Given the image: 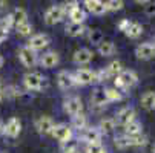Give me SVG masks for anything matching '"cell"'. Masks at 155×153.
<instances>
[{"mask_svg":"<svg viewBox=\"0 0 155 153\" xmlns=\"http://www.w3.org/2000/svg\"><path fill=\"white\" fill-rule=\"evenodd\" d=\"M115 89H130V87H134L138 81V77L134 71H127V69H123V72L115 77Z\"/></svg>","mask_w":155,"mask_h":153,"instance_id":"obj_1","label":"cell"},{"mask_svg":"<svg viewBox=\"0 0 155 153\" xmlns=\"http://www.w3.org/2000/svg\"><path fill=\"white\" fill-rule=\"evenodd\" d=\"M45 77L40 72H28L23 75V86L31 92H38L43 89V84H45Z\"/></svg>","mask_w":155,"mask_h":153,"instance_id":"obj_2","label":"cell"},{"mask_svg":"<svg viewBox=\"0 0 155 153\" xmlns=\"http://www.w3.org/2000/svg\"><path fill=\"white\" fill-rule=\"evenodd\" d=\"M64 15H66V12H64L63 5H52L45 11V23L49 26L57 25L64 18Z\"/></svg>","mask_w":155,"mask_h":153,"instance_id":"obj_3","label":"cell"},{"mask_svg":"<svg viewBox=\"0 0 155 153\" xmlns=\"http://www.w3.org/2000/svg\"><path fill=\"white\" fill-rule=\"evenodd\" d=\"M18 60L21 61L25 68H35L38 64V55L28 46H21L18 49Z\"/></svg>","mask_w":155,"mask_h":153,"instance_id":"obj_4","label":"cell"},{"mask_svg":"<svg viewBox=\"0 0 155 153\" xmlns=\"http://www.w3.org/2000/svg\"><path fill=\"white\" fill-rule=\"evenodd\" d=\"M63 109L64 112L74 116V115H78V113H83V103H81V98L80 97H68L64 101H63Z\"/></svg>","mask_w":155,"mask_h":153,"instance_id":"obj_5","label":"cell"},{"mask_svg":"<svg viewBox=\"0 0 155 153\" xmlns=\"http://www.w3.org/2000/svg\"><path fill=\"white\" fill-rule=\"evenodd\" d=\"M51 135H52L57 141H60V142H66V141L72 139V129H71L68 124H63V123H60V124H54Z\"/></svg>","mask_w":155,"mask_h":153,"instance_id":"obj_6","label":"cell"},{"mask_svg":"<svg viewBox=\"0 0 155 153\" xmlns=\"http://www.w3.org/2000/svg\"><path fill=\"white\" fill-rule=\"evenodd\" d=\"M74 80L77 84H92L95 83V71H91L87 68H78L75 72H74Z\"/></svg>","mask_w":155,"mask_h":153,"instance_id":"obj_7","label":"cell"},{"mask_svg":"<svg viewBox=\"0 0 155 153\" xmlns=\"http://www.w3.org/2000/svg\"><path fill=\"white\" fill-rule=\"evenodd\" d=\"M135 109L134 107H123V109H120V110L115 113V124H120V126H127L129 123H132L135 120Z\"/></svg>","mask_w":155,"mask_h":153,"instance_id":"obj_8","label":"cell"},{"mask_svg":"<svg viewBox=\"0 0 155 153\" xmlns=\"http://www.w3.org/2000/svg\"><path fill=\"white\" fill-rule=\"evenodd\" d=\"M34 126H35V130H37L40 135H51L52 127H54V121H52L51 116L41 115V116H38L35 120Z\"/></svg>","mask_w":155,"mask_h":153,"instance_id":"obj_9","label":"cell"},{"mask_svg":"<svg viewBox=\"0 0 155 153\" xmlns=\"http://www.w3.org/2000/svg\"><path fill=\"white\" fill-rule=\"evenodd\" d=\"M49 43H51V40H49V37L46 34H34V35H31V38H29L26 46L37 52L40 49H45Z\"/></svg>","mask_w":155,"mask_h":153,"instance_id":"obj_10","label":"cell"},{"mask_svg":"<svg viewBox=\"0 0 155 153\" xmlns=\"http://www.w3.org/2000/svg\"><path fill=\"white\" fill-rule=\"evenodd\" d=\"M57 84L61 91H69L77 84L74 80V74L68 72V71H60L57 74Z\"/></svg>","mask_w":155,"mask_h":153,"instance_id":"obj_11","label":"cell"},{"mask_svg":"<svg viewBox=\"0 0 155 153\" xmlns=\"http://www.w3.org/2000/svg\"><path fill=\"white\" fill-rule=\"evenodd\" d=\"M58 61H60V55H58L55 51H48V52H45L43 55L38 57L40 66L45 68V69H52V68H55L57 64H58Z\"/></svg>","mask_w":155,"mask_h":153,"instance_id":"obj_12","label":"cell"},{"mask_svg":"<svg viewBox=\"0 0 155 153\" xmlns=\"http://www.w3.org/2000/svg\"><path fill=\"white\" fill-rule=\"evenodd\" d=\"M81 139L86 144H100L101 141V132L98 130V127H89L87 126L84 130H81Z\"/></svg>","mask_w":155,"mask_h":153,"instance_id":"obj_13","label":"cell"},{"mask_svg":"<svg viewBox=\"0 0 155 153\" xmlns=\"http://www.w3.org/2000/svg\"><path fill=\"white\" fill-rule=\"evenodd\" d=\"M94 58V52L91 49H87V48H80L74 52L72 55V60L75 64H78V66H84V64L87 63H91Z\"/></svg>","mask_w":155,"mask_h":153,"instance_id":"obj_14","label":"cell"},{"mask_svg":"<svg viewBox=\"0 0 155 153\" xmlns=\"http://www.w3.org/2000/svg\"><path fill=\"white\" fill-rule=\"evenodd\" d=\"M135 55L138 60H150L155 55V46L153 43H140V45L135 48Z\"/></svg>","mask_w":155,"mask_h":153,"instance_id":"obj_15","label":"cell"},{"mask_svg":"<svg viewBox=\"0 0 155 153\" xmlns=\"http://www.w3.org/2000/svg\"><path fill=\"white\" fill-rule=\"evenodd\" d=\"M21 132V121L17 116H12L5 124V135L9 138H17Z\"/></svg>","mask_w":155,"mask_h":153,"instance_id":"obj_16","label":"cell"},{"mask_svg":"<svg viewBox=\"0 0 155 153\" xmlns=\"http://www.w3.org/2000/svg\"><path fill=\"white\" fill-rule=\"evenodd\" d=\"M84 6L86 9L95 14V15H103L106 12V6H104V2H100V0H86L84 2Z\"/></svg>","mask_w":155,"mask_h":153,"instance_id":"obj_17","label":"cell"},{"mask_svg":"<svg viewBox=\"0 0 155 153\" xmlns=\"http://www.w3.org/2000/svg\"><path fill=\"white\" fill-rule=\"evenodd\" d=\"M115 45H114V41H110V40H103L100 45H98V54L101 57H110V55H114L115 54Z\"/></svg>","mask_w":155,"mask_h":153,"instance_id":"obj_18","label":"cell"},{"mask_svg":"<svg viewBox=\"0 0 155 153\" xmlns=\"http://www.w3.org/2000/svg\"><path fill=\"white\" fill-rule=\"evenodd\" d=\"M141 133H143V124L137 120H134L127 126H124V135L126 136H137V135H141Z\"/></svg>","mask_w":155,"mask_h":153,"instance_id":"obj_19","label":"cell"},{"mask_svg":"<svg viewBox=\"0 0 155 153\" xmlns=\"http://www.w3.org/2000/svg\"><path fill=\"white\" fill-rule=\"evenodd\" d=\"M84 31H86L84 25L71 23V21L64 26V32H66V35H69V37H80V35L84 34Z\"/></svg>","mask_w":155,"mask_h":153,"instance_id":"obj_20","label":"cell"},{"mask_svg":"<svg viewBox=\"0 0 155 153\" xmlns=\"http://www.w3.org/2000/svg\"><path fill=\"white\" fill-rule=\"evenodd\" d=\"M91 103L92 106H97V107H104L109 101L104 95V91H100V89H95L91 95Z\"/></svg>","mask_w":155,"mask_h":153,"instance_id":"obj_21","label":"cell"},{"mask_svg":"<svg viewBox=\"0 0 155 153\" xmlns=\"http://www.w3.org/2000/svg\"><path fill=\"white\" fill-rule=\"evenodd\" d=\"M69 18H71V23H78V25H83L84 20H86V11L80 6H77L75 9H72L69 14Z\"/></svg>","mask_w":155,"mask_h":153,"instance_id":"obj_22","label":"cell"},{"mask_svg":"<svg viewBox=\"0 0 155 153\" xmlns=\"http://www.w3.org/2000/svg\"><path fill=\"white\" fill-rule=\"evenodd\" d=\"M141 106L146 110H153L155 109V92L147 91L141 95Z\"/></svg>","mask_w":155,"mask_h":153,"instance_id":"obj_23","label":"cell"},{"mask_svg":"<svg viewBox=\"0 0 155 153\" xmlns=\"http://www.w3.org/2000/svg\"><path fill=\"white\" fill-rule=\"evenodd\" d=\"M104 69H106V72L109 74V77H110V78H112V77L115 78V77H118V75L123 72V64H121V61L114 60V61H110Z\"/></svg>","mask_w":155,"mask_h":153,"instance_id":"obj_24","label":"cell"},{"mask_svg":"<svg viewBox=\"0 0 155 153\" xmlns=\"http://www.w3.org/2000/svg\"><path fill=\"white\" fill-rule=\"evenodd\" d=\"M71 127L77 129V130H84L87 127V116L84 113H78V115H74L72 120H71Z\"/></svg>","mask_w":155,"mask_h":153,"instance_id":"obj_25","label":"cell"},{"mask_svg":"<svg viewBox=\"0 0 155 153\" xmlns=\"http://www.w3.org/2000/svg\"><path fill=\"white\" fill-rule=\"evenodd\" d=\"M11 17H12V20H14V26L28 21V12H26L23 8H15V9L11 12Z\"/></svg>","mask_w":155,"mask_h":153,"instance_id":"obj_26","label":"cell"},{"mask_svg":"<svg viewBox=\"0 0 155 153\" xmlns=\"http://www.w3.org/2000/svg\"><path fill=\"white\" fill-rule=\"evenodd\" d=\"M115 120L114 118H103L101 121H100V124H98V130L101 132V135L103 133H110L112 130L115 129Z\"/></svg>","mask_w":155,"mask_h":153,"instance_id":"obj_27","label":"cell"},{"mask_svg":"<svg viewBox=\"0 0 155 153\" xmlns=\"http://www.w3.org/2000/svg\"><path fill=\"white\" fill-rule=\"evenodd\" d=\"M141 32H143V26L140 23H137V21H132L129 28L124 31L126 37H129V38H138L141 35Z\"/></svg>","mask_w":155,"mask_h":153,"instance_id":"obj_28","label":"cell"},{"mask_svg":"<svg viewBox=\"0 0 155 153\" xmlns=\"http://www.w3.org/2000/svg\"><path fill=\"white\" fill-rule=\"evenodd\" d=\"M104 91V95L107 98L109 103H115V101H121L123 95L118 89H115V87H107V89H103Z\"/></svg>","mask_w":155,"mask_h":153,"instance_id":"obj_29","label":"cell"},{"mask_svg":"<svg viewBox=\"0 0 155 153\" xmlns=\"http://www.w3.org/2000/svg\"><path fill=\"white\" fill-rule=\"evenodd\" d=\"M17 34L21 35V37H29L32 34V25L29 23V21H25V23H20V25H15L14 26Z\"/></svg>","mask_w":155,"mask_h":153,"instance_id":"obj_30","label":"cell"},{"mask_svg":"<svg viewBox=\"0 0 155 153\" xmlns=\"http://www.w3.org/2000/svg\"><path fill=\"white\" fill-rule=\"evenodd\" d=\"M114 144L117 148L120 150H124V148H129L132 147V142H130V136H126V135H121V136H117L114 139Z\"/></svg>","mask_w":155,"mask_h":153,"instance_id":"obj_31","label":"cell"},{"mask_svg":"<svg viewBox=\"0 0 155 153\" xmlns=\"http://www.w3.org/2000/svg\"><path fill=\"white\" fill-rule=\"evenodd\" d=\"M61 151L63 153H77L78 151V141L69 139L66 142H61Z\"/></svg>","mask_w":155,"mask_h":153,"instance_id":"obj_32","label":"cell"},{"mask_svg":"<svg viewBox=\"0 0 155 153\" xmlns=\"http://www.w3.org/2000/svg\"><path fill=\"white\" fill-rule=\"evenodd\" d=\"M87 40H89L92 45H100V43L104 40L103 38V32L100 31V29H92V31H89V34H87Z\"/></svg>","mask_w":155,"mask_h":153,"instance_id":"obj_33","label":"cell"},{"mask_svg":"<svg viewBox=\"0 0 155 153\" xmlns=\"http://www.w3.org/2000/svg\"><path fill=\"white\" fill-rule=\"evenodd\" d=\"M104 6H106V11H120L123 9L124 3L121 0H109V2H104Z\"/></svg>","mask_w":155,"mask_h":153,"instance_id":"obj_34","label":"cell"},{"mask_svg":"<svg viewBox=\"0 0 155 153\" xmlns=\"http://www.w3.org/2000/svg\"><path fill=\"white\" fill-rule=\"evenodd\" d=\"M0 28L5 29V31H9L11 28H14V20H12L11 14H6L0 18Z\"/></svg>","mask_w":155,"mask_h":153,"instance_id":"obj_35","label":"cell"},{"mask_svg":"<svg viewBox=\"0 0 155 153\" xmlns=\"http://www.w3.org/2000/svg\"><path fill=\"white\" fill-rule=\"evenodd\" d=\"M18 95H21V91L18 89L17 86H8L6 89L3 91V97H6V98H15Z\"/></svg>","mask_w":155,"mask_h":153,"instance_id":"obj_36","label":"cell"},{"mask_svg":"<svg viewBox=\"0 0 155 153\" xmlns=\"http://www.w3.org/2000/svg\"><path fill=\"white\" fill-rule=\"evenodd\" d=\"M130 142H132V147H143L147 144V136H144L143 133L137 136H130Z\"/></svg>","mask_w":155,"mask_h":153,"instance_id":"obj_37","label":"cell"},{"mask_svg":"<svg viewBox=\"0 0 155 153\" xmlns=\"http://www.w3.org/2000/svg\"><path fill=\"white\" fill-rule=\"evenodd\" d=\"M84 153H106V148L100 144H86Z\"/></svg>","mask_w":155,"mask_h":153,"instance_id":"obj_38","label":"cell"},{"mask_svg":"<svg viewBox=\"0 0 155 153\" xmlns=\"http://www.w3.org/2000/svg\"><path fill=\"white\" fill-rule=\"evenodd\" d=\"M109 74L106 72V69H100V71H95V83H103L106 80H109Z\"/></svg>","mask_w":155,"mask_h":153,"instance_id":"obj_39","label":"cell"},{"mask_svg":"<svg viewBox=\"0 0 155 153\" xmlns=\"http://www.w3.org/2000/svg\"><path fill=\"white\" fill-rule=\"evenodd\" d=\"M144 14L152 17L155 15V2H146L144 3Z\"/></svg>","mask_w":155,"mask_h":153,"instance_id":"obj_40","label":"cell"},{"mask_svg":"<svg viewBox=\"0 0 155 153\" xmlns=\"http://www.w3.org/2000/svg\"><path fill=\"white\" fill-rule=\"evenodd\" d=\"M77 6H80L77 2H68V3H66V5H63V8H64V12L66 14H69L72 9H75Z\"/></svg>","mask_w":155,"mask_h":153,"instance_id":"obj_41","label":"cell"},{"mask_svg":"<svg viewBox=\"0 0 155 153\" xmlns=\"http://www.w3.org/2000/svg\"><path fill=\"white\" fill-rule=\"evenodd\" d=\"M130 23H132V21H130L129 18H123V20L120 21V23H118V29L124 32V31H126V29L129 28V25H130Z\"/></svg>","mask_w":155,"mask_h":153,"instance_id":"obj_42","label":"cell"},{"mask_svg":"<svg viewBox=\"0 0 155 153\" xmlns=\"http://www.w3.org/2000/svg\"><path fill=\"white\" fill-rule=\"evenodd\" d=\"M8 35H9V31H5V29L0 28V45L8 40Z\"/></svg>","mask_w":155,"mask_h":153,"instance_id":"obj_43","label":"cell"},{"mask_svg":"<svg viewBox=\"0 0 155 153\" xmlns=\"http://www.w3.org/2000/svg\"><path fill=\"white\" fill-rule=\"evenodd\" d=\"M2 135H5V124L0 121V136H2Z\"/></svg>","mask_w":155,"mask_h":153,"instance_id":"obj_44","label":"cell"},{"mask_svg":"<svg viewBox=\"0 0 155 153\" xmlns=\"http://www.w3.org/2000/svg\"><path fill=\"white\" fill-rule=\"evenodd\" d=\"M3 100V87H2V81H0V101Z\"/></svg>","mask_w":155,"mask_h":153,"instance_id":"obj_45","label":"cell"},{"mask_svg":"<svg viewBox=\"0 0 155 153\" xmlns=\"http://www.w3.org/2000/svg\"><path fill=\"white\" fill-rule=\"evenodd\" d=\"M2 66H3V57L0 55V68H2Z\"/></svg>","mask_w":155,"mask_h":153,"instance_id":"obj_46","label":"cell"},{"mask_svg":"<svg viewBox=\"0 0 155 153\" xmlns=\"http://www.w3.org/2000/svg\"><path fill=\"white\" fill-rule=\"evenodd\" d=\"M3 6H6V3L5 2H0V8H3Z\"/></svg>","mask_w":155,"mask_h":153,"instance_id":"obj_47","label":"cell"},{"mask_svg":"<svg viewBox=\"0 0 155 153\" xmlns=\"http://www.w3.org/2000/svg\"><path fill=\"white\" fill-rule=\"evenodd\" d=\"M152 153H155V145H153V147H152Z\"/></svg>","mask_w":155,"mask_h":153,"instance_id":"obj_48","label":"cell"},{"mask_svg":"<svg viewBox=\"0 0 155 153\" xmlns=\"http://www.w3.org/2000/svg\"><path fill=\"white\" fill-rule=\"evenodd\" d=\"M0 153H5V151H2V150H0Z\"/></svg>","mask_w":155,"mask_h":153,"instance_id":"obj_49","label":"cell"},{"mask_svg":"<svg viewBox=\"0 0 155 153\" xmlns=\"http://www.w3.org/2000/svg\"><path fill=\"white\" fill-rule=\"evenodd\" d=\"M153 46H155V43H153Z\"/></svg>","mask_w":155,"mask_h":153,"instance_id":"obj_50","label":"cell"},{"mask_svg":"<svg viewBox=\"0 0 155 153\" xmlns=\"http://www.w3.org/2000/svg\"><path fill=\"white\" fill-rule=\"evenodd\" d=\"M77 153H78V151H77Z\"/></svg>","mask_w":155,"mask_h":153,"instance_id":"obj_51","label":"cell"}]
</instances>
